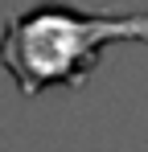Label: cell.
<instances>
[{
  "mask_svg": "<svg viewBox=\"0 0 148 152\" xmlns=\"http://www.w3.org/2000/svg\"><path fill=\"white\" fill-rule=\"evenodd\" d=\"M115 41L148 45V12H82L70 4H37L21 12L4 41L0 66L12 74L21 95L53 86H86L99 58Z\"/></svg>",
  "mask_w": 148,
  "mask_h": 152,
  "instance_id": "6da1fadb",
  "label": "cell"
}]
</instances>
